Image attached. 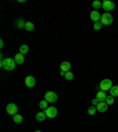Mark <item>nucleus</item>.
I'll return each instance as SVG.
<instances>
[{"label":"nucleus","mask_w":118,"mask_h":132,"mask_svg":"<svg viewBox=\"0 0 118 132\" xmlns=\"http://www.w3.org/2000/svg\"><path fill=\"white\" fill-rule=\"evenodd\" d=\"M115 7H116L115 3H112V1H110V0H104V1H103V7L102 8L104 10V11H106L107 13L111 12V11H113Z\"/></svg>","instance_id":"423d86ee"},{"label":"nucleus","mask_w":118,"mask_h":132,"mask_svg":"<svg viewBox=\"0 0 118 132\" xmlns=\"http://www.w3.org/2000/svg\"><path fill=\"white\" fill-rule=\"evenodd\" d=\"M105 103H106L107 105H112L113 103H115V98H113L112 96H110V94H109V96L106 97V99H105Z\"/></svg>","instance_id":"5701e85b"},{"label":"nucleus","mask_w":118,"mask_h":132,"mask_svg":"<svg viewBox=\"0 0 118 132\" xmlns=\"http://www.w3.org/2000/svg\"><path fill=\"white\" fill-rule=\"evenodd\" d=\"M70 70H71V64L69 63V61H63V63L60 64V71L63 72H69Z\"/></svg>","instance_id":"f8f14e48"},{"label":"nucleus","mask_w":118,"mask_h":132,"mask_svg":"<svg viewBox=\"0 0 118 132\" xmlns=\"http://www.w3.org/2000/svg\"><path fill=\"white\" fill-rule=\"evenodd\" d=\"M45 100H47L50 104L56 103L58 100L57 93H56V92H53V91H49V92H46V93H45Z\"/></svg>","instance_id":"20e7f679"},{"label":"nucleus","mask_w":118,"mask_h":132,"mask_svg":"<svg viewBox=\"0 0 118 132\" xmlns=\"http://www.w3.org/2000/svg\"><path fill=\"white\" fill-rule=\"evenodd\" d=\"M100 22H102L103 25H105V26H109V25H111L113 22L112 15H111L110 13H107V12L103 13L102 14V19H100Z\"/></svg>","instance_id":"7ed1b4c3"},{"label":"nucleus","mask_w":118,"mask_h":132,"mask_svg":"<svg viewBox=\"0 0 118 132\" xmlns=\"http://www.w3.org/2000/svg\"><path fill=\"white\" fill-rule=\"evenodd\" d=\"M6 112L10 116L18 114V106H17L15 104H13V103H10V104H7V106H6Z\"/></svg>","instance_id":"39448f33"},{"label":"nucleus","mask_w":118,"mask_h":132,"mask_svg":"<svg viewBox=\"0 0 118 132\" xmlns=\"http://www.w3.org/2000/svg\"><path fill=\"white\" fill-rule=\"evenodd\" d=\"M28 52V46L27 45H21V46L19 47V53H21V54H26V53Z\"/></svg>","instance_id":"aec40b11"},{"label":"nucleus","mask_w":118,"mask_h":132,"mask_svg":"<svg viewBox=\"0 0 118 132\" xmlns=\"http://www.w3.org/2000/svg\"><path fill=\"white\" fill-rule=\"evenodd\" d=\"M0 66H1L4 70H6V71H12V70L15 69L17 63L12 58H4V59H1Z\"/></svg>","instance_id":"f257e3e1"},{"label":"nucleus","mask_w":118,"mask_h":132,"mask_svg":"<svg viewBox=\"0 0 118 132\" xmlns=\"http://www.w3.org/2000/svg\"><path fill=\"white\" fill-rule=\"evenodd\" d=\"M99 104V100L97 98H93L92 99V105H95V106H97V105Z\"/></svg>","instance_id":"a878e982"},{"label":"nucleus","mask_w":118,"mask_h":132,"mask_svg":"<svg viewBox=\"0 0 118 132\" xmlns=\"http://www.w3.org/2000/svg\"><path fill=\"white\" fill-rule=\"evenodd\" d=\"M107 106H109V105L106 104V103L105 102H99V104L97 105V111H98V112H106L107 111Z\"/></svg>","instance_id":"9b49d317"},{"label":"nucleus","mask_w":118,"mask_h":132,"mask_svg":"<svg viewBox=\"0 0 118 132\" xmlns=\"http://www.w3.org/2000/svg\"><path fill=\"white\" fill-rule=\"evenodd\" d=\"M36 132H41V131H40V130H38V131H36Z\"/></svg>","instance_id":"c85d7f7f"},{"label":"nucleus","mask_w":118,"mask_h":132,"mask_svg":"<svg viewBox=\"0 0 118 132\" xmlns=\"http://www.w3.org/2000/svg\"><path fill=\"white\" fill-rule=\"evenodd\" d=\"M25 85L27 86L28 88H32L36 86V78L33 77V76H27V77L25 78Z\"/></svg>","instance_id":"6e6552de"},{"label":"nucleus","mask_w":118,"mask_h":132,"mask_svg":"<svg viewBox=\"0 0 118 132\" xmlns=\"http://www.w3.org/2000/svg\"><path fill=\"white\" fill-rule=\"evenodd\" d=\"M24 28L26 31H28V32H31V31L34 30V24H33V22H31V21H26V22H25V27Z\"/></svg>","instance_id":"2eb2a0df"},{"label":"nucleus","mask_w":118,"mask_h":132,"mask_svg":"<svg viewBox=\"0 0 118 132\" xmlns=\"http://www.w3.org/2000/svg\"><path fill=\"white\" fill-rule=\"evenodd\" d=\"M90 18H91V20L93 22H98V21H100V19H102V15H100V13H99L98 11H92L90 13Z\"/></svg>","instance_id":"1a4fd4ad"},{"label":"nucleus","mask_w":118,"mask_h":132,"mask_svg":"<svg viewBox=\"0 0 118 132\" xmlns=\"http://www.w3.org/2000/svg\"><path fill=\"white\" fill-rule=\"evenodd\" d=\"M102 27H103V24L100 21H98V22H95V25H93V28L96 31H99V30H102Z\"/></svg>","instance_id":"393cba45"},{"label":"nucleus","mask_w":118,"mask_h":132,"mask_svg":"<svg viewBox=\"0 0 118 132\" xmlns=\"http://www.w3.org/2000/svg\"><path fill=\"white\" fill-rule=\"evenodd\" d=\"M39 107H40L41 110L45 111L47 107H49V102H47V100H45V99H44V100H41V102L39 103Z\"/></svg>","instance_id":"6ab92c4d"},{"label":"nucleus","mask_w":118,"mask_h":132,"mask_svg":"<svg viewBox=\"0 0 118 132\" xmlns=\"http://www.w3.org/2000/svg\"><path fill=\"white\" fill-rule=\"evenodd\" d=\"M110 96H112L113 98L115 97H118V86L117 85H113L110 90Z\"/></svg>","instance_id":"dca6fc26"},{"label":"nucleus","mask_w":118,"mask_h":132,"mask_svg":"<svg viewBox=\"0 0 118 132\" xmlns=\"http://www.w3.org/2000/svg\"><path fill=\"white\" fill-rule=\"evenodd\" d=\"M45 118H47L46 117V113H45V111H40V112L36 113V119L38 121H44Z\"/></svg>","instance_id":"4468645a"},{"label":"nucleus","mask_w":118,"mask_h":132,"mask_svg":"<svg viewBox=\"0 0 118 132\" xmlns=\"http://www.w3.org/2000/svg\"><path fill=\"white\" fill-rule=\"evenodd\" d=\"M92 7L95 8V10H99V8H102L103 7V3L102 1H99V0H95L93 3H92Z\"/></svg>","instance_id":"f3484780"},{"label":"nucleus","mask_w":118,"mask_h":132,"mask_svg":"<svg viewBox=\"0 0 118 132\" xmlns=\"http://www.w3.org/2000/svg\"><path fill=\"white\" fill-rule=\"evenodd\" d=\"M22 120H24V118H22V116L19 114V113H18V114H15V116H13V121H14V123L21 124Z\"/></svg>","instance_id":"a211bd4d"},{"label":"nucleus","mask_w":118,"mask_h":132,"mask_svg":"<svg viewBox=\"0 0 118 132\" xmlns=\"http://www.w3.org/2000/svg\"><path fill=\"white\" fill-rule=\"evenodd\" d=\"M25 22L26 21H24V19H18L15 21V26L18 28H24L25 27Z\"/></svg>","instance_id":"412c9836"},{"label":"nucleus","mask_w":118,"mask_h":132,"mask_svg":"<svg viewBox=\"0 0 118 132\" xmlns=\"http://www.w3.org/2000/svg\"><path fill=\"white\" fill-rule=\"evenodd\" d=\"M106 97H107V94L105 93L104 91H98V92H97V94H96V98L98 99L99 102H105Z\"/></svg>","instance_id":"ddd939ff"},{"label":"nucleus","mask_w":118,"mask_h":132,"mask_svg":"<svg viewBox=\"0 0 118 132\" xmlns=\"http://www.w3.org/2000/svg\"><path fill=\"white\" fill-rule=\"evenodd\" d=\"M64 78H65V79L66 80H69V81H70V80H72V79H73V73H72V72H66V73H65V76H64Z\"/></svg>","instance_id":"b1692460"},{"label":"nucleus","mask_w":118,"mask_h":132,"mask_svg":"<svg viewBox=\"0 0 118 132\" xmlns=\"http://www.w3.org/2000/svg\"><path fill=\"white\" fill-rule=\"evenodd\" d=\"M96 112H97V106H95V105H91V106L88 109V113L90 116H93Z\"/></svg>","instance_id":"4be33fe9"},{"label":"nucleus","mask_w":118,"mask_h":132,"mask_svg":"<svg viewBox=\"0 0 118 132\" xmlns=\"http://www.w3.org/2000/svg\"><path fill=\"white\" fill-rule=\"evenodd\" d=\"M13 59L15 60L17 65H22V64L25 63V57H24V54H21V53H17V54L14 55Z\"/></svg>","instance_id":"9d476101"},{"label":"nucleus","mask_w":118,"mask_h":132,"mask_svg":"<svg viewBox=\"0 0 118 132\" xmlns=\"http://www.w3.org/2000/svg\"><path fill=\"white\" fill-rule=\"evenodd\" d=\"M112 81H111V79H103L102 81H100V84H99L98 88L100 91H107V90H111V87H112Z\"/></svg>","instance_id":"f03ea898"},{"label":"nucleus","mask_w":118,"mask_h":132,"mask_svg":"<svg viewBox=\"0 0 118 132\" xmlns=\"http://www.w3.org/2000/svg\"><path fill=\"white\" fill-rule=\"evenodd\" d=\"M0 47H1V48H3V47H4V40H3V39L0 40Z\"/></svg>","instance_id":"bb28decb"},{"label":"nucleus","mask_w":118,"mask_h":132,"mask_svg":"<svg viewBox=\"0 0 118 132\" xmlns=\"http://www.w3.org/2000/svg\"><path fill=\"white\" fill-rule=\"evenodd\" d=\"M45 113H46V117L47 118H54V117H57V114H58V111H57V109H56L54 106H49L45 110Z\"/></svg>","instance_id":"0eeeda50"},{"label":"nucleus","mask_w":118,"mask_h":132,"mask_svg":"<svg viewBox=\"0 0 118 132\" xmlns=\"http://www.w3.org/2000/svg\"><path fill=\"white\" fill-rule=\"evenodd\" d=\"M60 76H63V77H64V76H65V72H63V71H60Z\"/></svg>","instance_id":"cd10ccee"}]
</instances>
